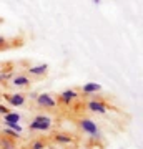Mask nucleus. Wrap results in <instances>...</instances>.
<instances>
[{
	"label": "nucleus",
	"mask_w": 143,
	"mask_h": 149,
	"mask_svg": "<svg viewBox=\"0 0 143 149\" xmlns=\"http://www.w3.org/2000/svg\"><path fill=\"white\" fill-rule=\"evenodd\" d=\"M53 126V119L47 114H38L32 119V123L28 124V129L30 131H40V133H45Z\"/></svg>",
	"instance_id": "nucleus-1"
},
{
	"label": "nucleus",
	"mask_w": 143,
	"mask_h": 149,
	"mask_svg": "<svg viewBox=\"0 0 143 149\" xmlns=\"http://www.w3.org/2000/svg\"><path fill=\"white\" fill-rule=\"evenodd\" d=\"M77 124H78L80 131L87 133L88 136H92V138H95V139L101 138V131H100V128L97 126L95 121H92L88 118H80L78 121H77Z\"/></svg>",
	"instance_id": "nucleus-2"
},
{
	"label": "nucleus",
	"mask_w": 143,
	"mask_h": 149,
	"mask_svg": "<svg viewBox=\"0 0 143 149\" xmlns=\"http://www.w3.org/2000/svg\"><path fill=\"white\" fill-rule=\"evenodd\" d=\"M78 98H80V93L77 90H65L58 95L57 103H58V104H63V106H70V104L73 101H77Z\"/></svg>",
	"instance_id": "nucleus-3"
},
{
	"label": "nucleus",
	"mask_w": 143,
	"mask_h": 149,
	"mask_svg": "<svg viewBox=\"0 0 143 149\" xmlns=\"http://www.w3.org/2000/svg\"><path fill=\"white\" fill-rule=\"evenodd\" d=\"M35 101L43 109H53V108L57 106V100L52 95H48V93H40V95H37L35 96Z\"/></svg>",
	"instance_id": "nucleus-4"
},
{
	"label": "nucleus",
	"mask_w": 143,
	"mask_h": 149,
	"mask_svg": "<svg viewBox=\"0 0 143 149\" xmlns=\"http://www.w3.org/2000/svg\"><path fill=\"white\" fill-rule=\"evenodd\" d=\"M87 109L90 113H97V114H105L110 108H108V104L105 101H101V100H90V101L87 103Z\"/></svg>",
	"instance_id": "nucleus-5"
},
{
	"label": "nucleus",
	"mask_w": 143,
	"mask_h": 149,
	"mask_svg": "<svg viewBox=\"0 0 143 149\" xmlns=\"http://www.w3.org/2000/svg\"><path fill=\"white\" fill-rule=\"evenodd\" d=\"M4 98H5V101L10 104V106L13 108H18V106H23L27 101V96L23 95V93H5L4 95Z\"/></svg>",
	"instance_id": "nucleus-6"
},
{
	"label": "nucleus",
	"mask_w": 143,
	"mask_h": 149,
	"mask_svg": "<svg viewBox=\"0 0 143 149\" xmlns=\"http://www.w3.org/2000/svg\"><path fill=\"white\" fill-rule=\"evenodd\" d=\"M8 83L12 86H15V88H28L32 81H30V78L27 74H13V78Z\"/></svg>",
	"instance_id": "nucleus-7"
},
{
	"label": "nucleus",
	"mask_w": 143,
	"mask_h": 149,
	"mask_svg": "<svg viewBox=\"0 0 143 149\" xmlns=\"http://www.w3.org/2000/svg\"><path fill=\"white\" fill-rule=\"evenodd\" d=\"M52 139L55 143H60V144H75L77 143L75 136H72V134H68V133H55L52 136Z\"/></svg>",
	"instance_id": "nucleus-8"
},
{
	"label": "nucleus",
	"mask_w": 143,
	"mask_h": 149,
	"mask_svg": "<svg viewBox=\"0 0 143 149\" xmlns=\"http://www.w3.org/2000/svg\"><path fill=\"white\" fill-rule=\"evenodd\" d=\"M48 71V65L47 63H42V65H37V66H28L27 68V73L30 76H45Z\"/></svg>",
	"instance_id": "nucleus-9"
},
{
	"label": "nucleus",
	"mask_w": 143,
	"mask_h": 149,
	"mask_svg": "<svg viewBox=\"0 0 143 149\" xmlns=\"http://www.w3.org/2000/svg\"><path fill=\"white\" fill-rule=\"evenodd\" d=\"M101 90V86L98 83H87V85L82 86V93L83 95H93V93H98Z\"/></svg>",
	"instance_id": "nucleus-10"
},
{
	"label": "nucleus",
	"mask_w": 143,
	"mask_h": 149,
	"mask_svg": "<svg viewBox=\"0 0 143 149\" xmlns=\"http://www.w3.org/2000/svg\"><path fill=\"white\" fill-rule=\"evenodd\" d=\"M4 118V123L5 124H8V123H17V124H20V119H22V116L18 114V113H8V114H5V116H2Z\"/></svg>",
	"instance_id": "nucleus-11"
},
{
	"label": "nucleus",
	"mask_w": 143,
	"mask_h": 149,
	"mask_svg": "<svg viewBox=\"0 0 143 149\" xmlns=\"http://www.w3.org/2000/svg\"><path fill=\"white\" fill-rule=\"evenodd\" d=\"M0 149H15V143L8 138H0Z\"/></svg>",
	"instance_id": "nucleus-12"
},
{
	"label": "nucleus",
	"mask_w": 143,
	"mask_h": 149,
	"mask_svg": "<svg viewBox=\"0 0 143 149\" xmlns=\"http://www.w3.org/2000/svg\"><path fill=\"white\" fill-rule=\"evenodd\" d=\"M2 134H5V138L12 139V141L20 138V134H17L15 131H12V129H8V128H4V129H2Z\"/></svg>",
	"instance_id": "nucleus-13"
},
{
	"label": "nucleus",
	"mask_w": 143,
	"mask_h": 149,
	"mask_svg": "<svg viewBox=\"0 0 143 149\" xmlns=\"http://www.w3.org/2000/svg\"><path fill=\"white\" fill-rule=\"evenodd\" d=\"M13 78V71H2L0 73V83H5V81H10Z\"/></svg>",
	"instance_id": "nucleus-14"
},
{
	"label": "nucleus",
	"mask_w": 143,
	"mask_h": 149,
	"mask_svg": "<svg viewBox=\"0 0 143 149\" xmlns=\"http://www.w3.org/2000/svg\"><path fill=\"white\" fill-rule=\"evenodd\" d=\"M30 149H45V143L43 141H33Z\"/></svg>",
	"instance_id": "nucleus-15"
},
{
	"label": "nucleus",
	"mask_w": 143,
	"mask_h": 149,
	"mask_svg": "<svg viewBox=\"0 0 143 149\" xmlns=\"http://www.w3.org/2000/svg\"><path fill=\"white\" fill-rule=\"evenodd\" d=\"M8 113H10L8 106H5V104H0V116H5V114H8Z\"/></svg>",
	"instance_id": "nucleus-16"
},
{
	"label": "nucleus",
	"mask_w": 143,
	"mask_h": 149,
	"mask_svg": "<svg viewBox=\"0 0 143 149\" xmlns=\"http://www.w3.org/2000/svg\"><path fill=\"white\" fill-rule=\"evenodd\" d=\"M7 47H8V40L5 37H0V50L2 48H7Z\"/></svg>",
	"instance_id": "nucleus-17"
},
{
	"label": "nucleus",
	"mask_w": 143,
	"mask_h": 149,
	"mask_svg": "<svg viewBox=\"0 0 143 149\" xmlns=\"http://www.w3.org/2000/svg\"><path fill=\"white\" fill-rule=\"evenodd\" d=\"M2 71H4V66H2V65H0V73H2Z\"/></svg>",
	"instance_id": "nucleus-18"
}]
</instances>
